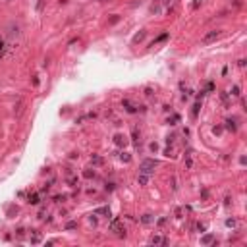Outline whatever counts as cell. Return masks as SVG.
Listing matches in <instances>:
<instances>
[{
  "instance_id": "16",
  "label": "cell",
  "mask_w": 247,
  "mask_h": 247,
  "mask_svg": "<svg viewBox=\"0 0 247 247\" xmlns=\"http://www.w3.org/2000/svg\"><path fill=\"white\" fill-rule=\"evenodd\" d=\"M68 183H70V185H72V187H77V178H75V176H68Z\"/></svg>"
},
{
  "instance_id": "13",
  "label": "cell",
  "mask_w": 247,
  "mask_h": 247,
  "mask_svg": "<svg viewBox=\"0 0 247 247\" xmlns=\"http://www.w3.org/2000/svg\"><path fill=\"white\" fill-rule=\"evenodd\" d=\"M95 214H106V216H110V208L108 207H100L95 210Z\"/></svg>"
},
{
  "instance_id": "6",
  "label": "cell",
  "mask_w": 247,
  "mask_h": 247,
  "mask_svg": "<svg viewBox=\"0 0 247 247\" xmlns=\"http://www.w3.org/2000/svg\"><path fill=\"white\" fill-rule=\"evenodd\" d=\"M149 243H151V245H158V243L166 245V243H168V240H166V238H160V235H151V238H149Z\"/></svg>"
},
{
  "instance_id": "3",
  "label": "cell",
  "mask_w": 247,
  "mask_h": 247,
  "mask_svg": "<svg viewBox=\"0 0 247 247\" xmlns=\"http://www.w3.org/2000/svg\"><path fill=\"white\" fill-rule=\"evenodd\" d=\"M220 33H222V31H218V29H212V31H208L207 35L203 37V43H205V45H210L212 41H216L218 37H220Z\"/></svg>"
},
{
  "instance_id": "14",
  "label": "cell",
  "mask_w": 247,
  "mask_h": 247,
  "mask_svg": "<svg viewBox=\"0 0 247 247\" xmlns=\"http://www.w3.org/2000/svg\"><path fill=\"white\" fill-rule=\"evenodd\" d=\"M145 35H147L145 31H139V33L135 35V37H133V43H135V45H137V43H141V41L145 39Z\"/></svg>"
},
{
  "instance_id": "20",
  "label": "cell",
  "mask_w": 247,
  "mask_h": 247,
  "mask_svg": "<svg viewBox=\"0 0 247 247\" xmlns=\"http://www.w3.org/2000/svg\"><path fill=\"white\" fill-rule=\"evenodd\" d=\"M27 201L31 203V205H37V203H39V195H35V193H33V195L27 197Z\"/></svg>"
},
{
  "instance_id": "12",
  "label": "cell",
  "mask_w": 247,
  "mask_h": 247,
  "mask_svg": "<svg viewBox=\"0 0 247 247\" xmlns=\"http://www.w3.org/2000/svg\"><path fill=\"white\" fill-rule=\"evenodd\" d=\"M8 29H10V31H8V35H10L12 39H14V37H18V35H20V29H18V25H16V27H14V25H10Z\"/></svg>"
},
{
  "instance_id": "35",
  "label": "cell",
  "mask_w": 247,
  "mask_h": 247,
  "mask_svg": "<svg viewBox=\"0 0 247 247\" xmlns=\"http://www.w3.org/2000/svg\"><path fill=\"white\" fill-rule=\"evenodd\" d=\"M174 139H176V135H170L168 139H166V143H168V145H172V143H174Z\"/></svg>"
},
{
  "instance_id": "5",
  "label": "cell",
  "mask_w": 247,
  "mask_h": 247,
  "mask_svg": "<svg viewBox=\"0 0 247 247\" xmlns=\"http://www.w3.org/2000/svg\"><path fill=\"white\" fill-rule=\"evenodd\" d=\"M114 145H116V147H126V145H128V137L122 135V133H116V135H114Z\"/></svg>"
},
{
  "instance_id": "33",
  "label": "cell",
  "mask_w": 247,
  "mask_h": 247,
  "mask_svg": "<svg viewBox=\"0 0 247 247\" xmlns=\"http://www.w3.org/2000/svg\"><path fill=\"white\" fill-rule=\"evenodd\" d=\"M201 2H203V0H193V4H191V6H193V8H199V6H201Z\"/></svg>"
},
{
  "instance_id": "10",
  "label": "cell",
  "mask_w": 247,
  "mask_h": 247,
  "mask_svg": "<svg viewBox=\"0 0 247 247\" xmlns=\"http://www.w3.org/2000/svg\"><path fill=\"white\" fill-rule=\"evenodd\" d=\"M137 182H139V185H147L149 176H147V174H139V176H137Z\"/></svg>"
},
{
  "instance_id": "22",
  "label": "cell",
  "mask_w": 247,
  "mask_h": 247,
  "mask_svg": "<svg viewBox=\"0 0 247 247\" xmlns=\"http://www.w3.org/2000/svg\"><path fill=\"white\" fill-rule=\"evenodd\" d=\"M120 158H122L124 162H130V160H131V155H130V153H122V155H120Z\"/></svg>"
},
{
  "instance_id": "27",
  "label": "cell",
  "mask_w": 247,
  "mask_h": 247,
  "mask_svg": "<svg viewBox=\"0 0 247 247\" xmlns=\"http://www.w3.org/2000/svg\"><path fill=\"white\" fill-rule=\"evenodd\" d=\"M176 122H180V116H178V114H174V116H172V118L168 120V124H170V126H174Z\"/></svg>"
},
{
  "instance_id": "32",
  "label": "cell",
  "mask_w": 247,
  "mask_h": 247,
  "mask_svg": "<svg viewBox=\"0 0 247 247\" xmlns=\"http://www.w3.org/2000/svg\"><path fill=\"white\" fill-rule=\"evenodd\" d=\"M54 201H56V203H62V201H66V195H56V197H54Z\"/></svg>"
},
{
  "instance_id": "34",
  "label": "cell",
  "mask_w": 247,
  "mask_h": 247,
  "mask_svg": "<svg viewBox=\"0 0 247 247\" xmlns=\"http://www.w3.org/2000/svg\"><path fill=\"white\" fill-rule=\"evenodd\" d=\"M43 6H45V0H39V4H37V10L41 12V10H43Z\"/></svg>"
},
{
  "instance_id": "8",
  "label": "cell",
  "mask_w": 247,
  "mask_h": 247,
  "mask_svg": "<svg viewBox=\"0 0 247 247\" xmlns=\"http://www.w3.org/2000/svg\"><path fill=\"white\" fill-rule=\"evenodd\" d=\"M29 240H31V243H41V240H43V235H41V232H37V230H33L31 235H29Z\"/></svg>"
},
{
  "instance_id": "4",
  "label": "cell",
  "mask_w": 247,
  "mask_h": 247,
  "mask_svg": "<svg viewBox=\"0 0 247 247\" xmlns=\"http://www.w3.org/2000/svg\"><path fill=\"white\" fill-rule=\"evenodd\" d=\"M124 108L130 112V114H135L137 110H145V106H135V104H131V100H128V98H124Z\"/></svg>"
},
{
  "instance_id": "37",
  "label": "cell",
  "mask_w": 247,
  "mask_h": 247,
  "mask_svg": "<svg viewBox=\"0 0 247 247\" xmlns=\"http://www.w3.org/2000/svg\"><path fill=\"white\" fill-rule=\"evenodd\" d=\"M114 189V183H106V191H112Z\"/></svg>"
},
{
  "instance_id": "19",
  "label": "cell",
  "mask_w": 247,
  "mask_h": 247,
  "mask_svg": "<svg viewBox=\"0 0 247 247\" xmlns=\"http://www.w3.org/2000/svg\"><path fill=\"white\" fill-rule=\"evenodd\" d=\"M18 210H20L18 207H8V216H10V218H14V214H18Z\"/></svg>"
},
{
  "instance_id": "25",
  "label": "cell",
  "mask_w": 247,
  "mask_h": 247,
  "mask_svg": "<svg viewBox=\"0 0 247 247\" xmlns=\"http://www.w3.org/2000/svg\"><path fill=\"white\" fill-rule=\"evenodd\" d=\"M212 240H214V238H212L210 234H207V235H205V238H203L201 241H203V243H212Z\"/></svg>"
},
{
  "instance_id": "28",
  "label": "cell",
  "mask_w": 247,
  "mask_h": 247,
  "mask_svg": "<svg viewBox=\"0 0 247 247\" xmlns=\"http://www.w3.org/2000/svg\"><path fill=\"white\" fill-rule=\"evenodd\" d=\"M232 95H234V97H240V87H238V85L232 87Z\"/></svg>"
},
{
  "instance_id": "15",
  "label": "cell",
  "mask_w": 247,
  "mask_h": 247,
  "mask_svg": "<svg viewBox=\"0 0 247 247\" xmlns=\"http://www.w3.org/2000/svg\"><path fill=\"white\" fill-rule=\"evenodd\" d=\"M131 135H133V143H135V147H139V143H141V139H139V131H137V128L133 130V133H131Z\"/></svg>"
},
{
  "instance_id": "17",
  "label": "cell",
  "mask_w": 247,
  "mask_h": 247,
  "mask_svg": "<svg viewBox=\"0 0 247 247\" xmlns=\"http://www.w3.org/2000/svg\"><path fill=\"white\" fill-rule=\"evenodd\" d=\"M153 220H155L153 214H143V216H141V222H143V224H151Z\"/></svg>"
},
{
  "instance_id": "31",
  "label": "cell",
  "mask_w": 247,
  "mask_h": 247,
  "mask_svg": "<svg viewBox=\"0 0 247 247\" xmlns=\"http://www.w3.org/2000/svg\"><path fill=\"white\" fill-rule=\"evenodd\" d=\"M2 54H4V39L0 37V58H2Z\"/></svg>"
},
{
  "instance_id": "7",
  "label": "cell",
  "mask_w": 247,
  "mask_h": 247,
  "mask_svg": "<svg viewBox=\"0 0 247 247\" xmlns=\"http://www.w3.org/2000/svg\"><path fill=\"white\" fill-rule=\"evenodd\" d=\"M226 130L238 131V120H235V118H228V120H226Z\"/></svg>"
},
{
  "instance_id": "21",
  "label": "cell",
  "mask_w": 247,
  "mask_h": 247,
  "mask_svg": "<svg viewBox=\"0 0 247 247\" xmlns=\"http://www.w3.org/2000/svg\"><path fill=\"white\" fill-rule=\"evenodd\" d=\"M91 162L95 164V166H100V164H102V158H100V156H91Z\"/></svg>"
},
{
  "instance_id": "18",
  "label": "cell",
  "mask_w": 247,
  "mask_h": 247,
  "mask_svg": "<svg viewBox=\"0 0 247 247\" xmlns=\"http://www.w3.org/2000/svg\"><path fill=\"white\" fill-rule=\"evenodd\" d=\"M83 178H87V180H91V178H95V170L87 168V170L83 172Z\"/></svg>"
},
{
  "instance_id": "24",
  "label": "cell",
  "mask_w": 247,
  "mask_h": 247,
  "mask_svg": "<svg viewBox=\"0 0 247 247\" xmlns=\"http://www.w3.org/2000/svg\"><path fill=\"white\" fill-rule=\"evenodd\" d=\"M75 228H77V222H68V224H66V230H75Z\"/></svg>"
},
{
  "instance_id": "1",
  "label": "cell",
  "mask_w": 247,
  "mask_h": 247,
  "mask_svg": "<svg viewBox=\"0 0 247 247\" xmlns=\"http://www.w3.org/2000/svg\"><path fill=\"white\" fill-rule=\"evenodd\" d=\"M158 166V162L156 160H153V158H145L143 162H141V166H139V174H155V168Z\"/></svg>"
},
{
  "instance_id": "29",
  "label": "cell",
  "mask_w": 247,
  "mask_h": 247,
  "mask_svg": "<svg viewBox=\"0 0 247 247\" xmlns=\"http://www.w3.org/2000/svg\"><path fill=\"white\" fill-rule=\"evenodd\" d=\"M220 98H222V102L228 106V93H220Z\"/></svg>"
},
{
  "instance_id": "11",
  "label": "cell",
  "mask_w": 247,
  "mask_h": 247,
  "mask_svg": "<svg viewBox=\"0 0 247 247\" xmlns=\"http://www.w3.org/2000/svg\"><path fill=\"white\" fill-rule=\"evenodd\" d=\"M168 39V33H162V35H160V37H156L155 41H153V43H151V46H155V45H158V43H162V41H166Z\"/></svg>"
},
{
  "instance_id": "9",
  "label": "cell",
  "mask_w": 247,
  "mask_h": 247,
  "mask_svg": "<svg viewBox=\"0 0 247 247\" xmlns=\"http://www.w3.org/2000/svg\"><path fill=\"white\" fill-rule=\"evenodd\" d=\"M199 110H201V102L197 100V102L193 104V108H191V118H193V120L197 118V114H199Z\"/></svg>"
},
{
  "instance_id": "23",
  "label": "cell",
  "mask_w": 247,
  "mask_h": 247,
  "mask_svg": "<svg viewBox=\"0 0 247 247\" xmlns=\"http://www.w3.org/2000/svg\"><path fill=\"white\" fill-rule=\"evenodd\" d=\"M222 131H224V128H222V126H214V128H212V133H214V135H220Z\"/></svg>"
},
{
  "instance_id": "26",
  "label": "cell",
  "mask_w": 247,
  "mask_h": 247,
  "mask_svg": "<svg viewBox=\"0 0 247 247\" xmlns=\"http://www.w3.org/2000/svg\"><path fill=\"white\" fill-rule=\"evenodd\" d=\"M120 21V16H112L110 20H108V25H114V23H118Z\"/></svg>"
},
{
  "instance_id": "36",
  "label": "cell",
  "mask_w": 247,
  "mask_h": 247,
  "mask_svg": "<svg viewBox=\"0 0 247 247\" xmlns=\"http://www.w3.org/2000/svg\"><path fill=\"white\" fill-rule=\"evenodd\" d=\"M226 224H228V226H234V224H235V220H234V218H228V220H226Z\"/></svg>"
},
{
  "instance_id": "30",
  "label": "cell",
  "mask_w": 247,
  "mask_h": 247,
  "mask_svg": "<svg viewBox=\"0 0 247 247\" xmlns=\"http://www.w3.org/2000/svg\"><path fill=\"white\" fill-rule=\"evenodd\" d=\"M16 232H18V238H23V235H25V230H23V228H18V230H16Z\"/></svg>"
},
{
  "instance_id": "2",
  "label": "cell",
  "mask_w": 247,
  "mask_h": 247,
  "mask_svg": "<svg viewBox=\"0 0 247 247\" xmlns=\"http://www.w3.org/2000/svg\"><path fill=\"white\" fill-rule=\"evenodd\" d=\"M110 232H116L120 238H124V235H126V228H124V224L118 220V218H114V220L110 222Z\"/></svg>"
}]
</instances>
